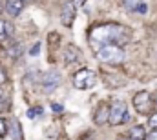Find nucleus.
Masks as SVG:
<instances>
[{
    "mask_svg": "<svg viewBox=\"0 0 157 140\" xmlns=\"http://www.w3.org/2000/svg\"><path fill=\"white\" fill-rule=\"evenodd\" d=\"M132 31L121 24H101L91 29L90 33V44L97 49L106 44H115V46H124L130 42Z\"/></svg>",
    "mask_w": 157,
    "mask_h": 140,
    "instance_id": "obj_1",
    "label": "nucleus"
},
{
    "mask_svg": "<svg viewBox=\"0 0 157 140\" xmlns=\"http://www.w3.org/2000/svg\"><path fill=\"white\" fill-rule=\"evenodd\" d=\"M39 53H40V44L37 42V44H35V46H33V47L29 49V55H31V57H37Z\"/></svg>",
    "mask_w": 157,
    "mask_h": 140,
    "instance_id": "obj_19",
    "label": "nucleus"
},
{
    "mask_svg": "<svg viewBox=\"0 0 157 140\" xmlns=\"http://www.w3.org/2000/svg\"><path fill=\"white\" fill-rule=\"evenodd\" d=\"M22 9H24V0H7V2H6V11H7L11 17L20 15Z\"/></svg>",
    "mask_w": 157,
    "mask_h": 140,
    "instance_id": "obj_10",
    "label": "nucleus"
},
{
    "mask_svg": "<svg viewBox=\"0 0 157 140\" xmlns=\"http://www.w3.org/2000/svg\"><path fill=\"white\" fill-rule=\"evenodd\" d=\"M84 2H86V0H73L71 4H73V6H84Z\"/></svg>",
    "mask_w": 157,
    "mask_h": 140,
    "instance_id": "obj_22",
    "label": "nucleus"
},
{
    "mask_svg": "<svg viewBox=\"0 0 157 140\" xmlns=\"http://www.w3.org/2000/svg\"><path fill=\"white\" fill-rule=\"evenodd\" d=\"M148 126H150V129H157V113H152V115H150Z\"/></svg>",
    "mask_w": 157,
    "mask_h": 140,
    "instance_id": "obj_18",
    "label": "nucleus"
},
{
    "mask_svg": "<svg viewBox=\"0 0 157 140\" xmlns=\"http://www.w3.org/2000/svg\"><path fill=\"white\" fill-rule=\"evenodd\" d=\"M108 122L112 126H119L122 122H128V107L122 100H113V104L110 105V116Z\"/></svg>",
    "mask_w": 157,
    "mask_h": 140,
    "instance_id": "obj_3",
    "label": "nucleus"
},
{
    "mask_svg": "<svg viewBox=\"0 0 157 140\" xmlns=\"http://www.w3.org/2000/svg\"><path fill=\"white\" fill-rule=\"evenodd\" d=\"M62 60H64L68 66L77 64V62L82 60V53L78 51L75 46H66V47H64V51H62Z\"/></svg>",
    "mask_w": 157,
    "mask_h": 140,
    "instance_id": "obj_7",
    "label": "nucleus"
},
{
    "mask_svg": "<svg viewBox=\"0 0 157 140\" xmlns=\"http://www.w3.org/2000/svg\"><path fill=\"white\" fill-rule=\"evenodd\" d=\"M60 80H62V76H60V73L59 71H48L44 76H42V91L44 93H51V91H55L59 86H60Z\"/></svg>",
    "mask_w": 157,
    "mask_h": 140,
    "instance_id": "obj_6",
    "label": "nucleus"
},
{
    "mask_svg": "<svg viewBox=\"0 0 157 140\" xmlns=\"http://www.w3.org/2000/svg\"><path fill=\"white\" fill-rule=\"evenodd\" d=\"M7 135V122H6V118H0V137L4 138Z\"/></svg>",
    "mask_w": 157,
    "mask_h": 140,
    "instance_id": "obj_17",
    "label": "nucleus"
},
{
    "mask_svg": "<svg viewBox=\"0 0 157 140\" xmlns=\"http://www.w3.org/2000/svg\"><path fill=\"white\" fill-rule=\"evenodd\" d=\"M73 18H75V6L71 2H66L62 6V24L66 28H70L73 24Z\"/></svg>",
    "mask_w": 157,
    "mask_h": 140,
    "instance_id": "obj_9",
    "label": "nucleus"
},
{
    "mask_svg": "<svg viewBox=\"0 0 157 140\" xmlns=\"http://www.w3.org/2000/svg\"><path fill=\"white\" fill-rule=\"evenodd\" d=\"M7 133L11 135L13 140H24V137H22V127H20V124H18L17 120H11V122H9Z\"/></svg>",
    "mask_w": 157,
    "mask_h": 140,
    "instance_id": "obj_11",
    "label": "nucleus"
},
{
    "mask_svg": "<svg viewBox=\"0 0 157 140\" xmlns=\"http://www.w3.org/2000/svg\"><path fill=\"white\" fill-rule=\"evenodd\" d=\"M95 55L101 62L110 64V66H117V64L124 62V49L121 46H115V44H106V46L97 47Z\"/></svg>",
    "mask_w": 157,
    "mask_h": 140,
    "instance_id": "obj_2",
    "label": "nucleus"
},
{
    "mask_svg": "<svg viewBox=\"0 0 157 140\" xmlns=\"http://www.w3.org/2000/svg\"><path fill=\"white\" fill-rule=\"evenodd\" d=\"M128 135H130V140H144L146 138V131H144L143 126H133Z\"/></svg>",
    "mask_w": 157,
    "mask_h": 140,
    "instance_id": "obj_12",
    "label": "nucleus"
},
{
    "mask_svg": "<svg viewBox=\"0 0 157 140\" xmlns=\"http://www.w3.org/2000/svg\"><path fill=\"white\" fill-rule=\"evenodd\" d=\"M97 82V75L93 73L91 69H78L75 75H73V86L77 89H90L93 87Z\"/></svg>",
    "mask_w": 157,
    "mask_h": 140,
    "instance_id": "obj_5",
    "label": "nucleus"
},
{
    "mask_svg": "<svg viewBox=\"0 0 157 140\" xmlns=\"http://www.w3.org/2000/svg\"><path fill=\"white\" fill-rule=\"evenodd\" d=\"M117 140H130V138H122V137H121V138H117Z\"/></svg>",
    "mask_w": 157,
    "mask_h": 140,
    "instance_id": "obj_26",
    "label": "nucleus"
},
{
    "mask_svg": "<svg viewBox=\"0 0 157 140\" xmlns=\"http://www.w3.org/2000/svg\"><path fill=\"white\" fill-rule=\"evenodd\" d=\"M141 4H143V0H122V6L130 11H137Z\"/></svg>",
    "mask_w": 157,
    "mask_h": 140,
    "instance_id": "obj_15",
    "label": "nucleus"
},
{
    "mask_svg": "<svg viewBox=\"0 0 157 140\" xmlns=\"http://www.w3.org/2000/svg\"><path fill=\"white\" fill-rule=\"evenodd\" d=\"M108 116H110V107H108V104H106V102L99 104L97 111L93 113V120H95V124H97V126L106 124V122H108Z\"/></svg>",
    "mask_w": 157,
    "mask_h": 140,
    "instance_id": "obj_8",
    "label": "nucleus"
},
{
    "mask_svg": "<svg viewBox=\"0 0 157 140\" xmlns=\"http://www.w3.org/2000/svg\"><path fill=\"white\" fill-rule=\"evenodd\" d=\"M6 49H7V55H9V57H13V58H17L18 55H22V46H20V44H17V42L9 44Z\"/></svg>",
    "mask_w": 157,
    "mask_h": 140,
    "instance_id": "obj_13",
    "label": "nucleus"
},
{
    "mask_svg": "<svg viewBox=\"0 0 157 140\" xmlns=\"http://www.w3.org/2000/svg\"><path fill=\"white\" fill-rule=\"evenodd\" d=\"M148 140H157V129H152V133L148 135Z\"/></svg>",
    "mask_w": 157,
    "mask_h": 140,
    "instance_id": "obj_21",
    "label": "nucleus"
},
{
    "mask_svg": "<svg viewBox=\"0 0 157 140\" xmlns=\"http://www.w3.org/2000/svg\"><path fill=\"white\" fill-rule=\"evenodd\" d=\"M51 109H53V111H57V113H60L64 107H62L60 104H57V102H53V104H51Z\"/></svg>",
    "mask_w": 157,
    "mask_h": 140,
    "instance_id": "obj_20",
    "label": "nucleus"
},
{
    "mask_svg": "<svg viewBox=\"0 0 157 140\" xmlns=\"http://www.w3.org/2000/svg\"><path fill=\"white\" fill-rule=\"evenodd\" d=\"M4 80H6V73H4V71H2V68H0V84H2V82H4Z\"/></svg>",
    "mask_w": 157,
    "mask_h": 140,
    "instance_id": "obj_23",
    "label": "nucleus"
},
{
    "mask_svg": "<svg viewBox=\"0 0 157 140\" xmlns=\"http://www.w3.org/2000/svg\"><path fill=\"white\" fill-rule=\"evenodd\" d=\"M2 11H4V6H2V2H0V15H2Z\"/></svg>",
    "mask_w": 157,
    "mask_h": 140,
    "instance_id": "obj_25",
    "label": "nucleus"
},
{
    "mask_svg": "<svg viewBox=\"0 0 157 140\" xmlns=\"http://www.w3.org/2000/svg\"><path fill=\"white\" fill-rule=\"evenodd\" d=\"M13 35V26L9 24V22H4V20H0V38H4V36H9Z\"/></svg>",
    "mask_w": 157,
    "mask_h": 140,
    "instance_id": "obj_14",
    "label": "nucleus"
},
{
    "mask_svg": "<svg viewBox=\"0 0 157 140\" xmlns=\"http://www.w3.org/2000/svg\"><path fill=\"white\" fill-rule=\"evenodd\" d=\"M42 115V107H31L28 109V116L29 118H35V116H40Z\"/></svg>",
    "mask_w": 157,
    "mask_h": 140,
    "instance_id": "obj_16",
    "label": "nucleus"
},
{
    "mask_svg": "<svg viewBox=\"0 0 157 140\" xmlns=\"http://www.w3.org/2000/svg\"><path fill=\"white\" fill-rule=\"evenodd\" d=\"M133 107L139 115H150L154 107V97L150 95V91H139L133 97Z\"/></svg>",
    "mask_w": 157,
    "mask_h": 140,
    "instance_id": "obj_4",
    "label": "nucleus"
},
{
    "mask_svg": "<svg viewBox=\"0 0 157 140\" xmlns=\"http://www.w3.org/2000/svg\"><path fill=\"white\" fill-rule=\"evenodd\" d=\"M4 98V91H2V87H0V100Z\"/></svg>",
    "mask_w": 157,
    "mask_h": 140,
    "instance_id": "obj_24",
    "label": "nucleus"
}]
</instances>
